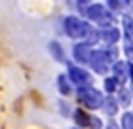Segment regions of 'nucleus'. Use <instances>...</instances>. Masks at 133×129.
<instances>
[{"instance_id":"nucleus-3","label":"nucleus","mask_w":133,"mask_h":129,"mask_svg":"<svg viewBox=\"0 0 133 129\" xmlns=\"http://www.w3.org/2000/svg\"><path fill=\"white\" fill-rule=\"evenodd\" d=\"M85 16L89 17L91 21H95V23H100L104 27H112V13H110L108 8H104L102 4H91V6H87Z\"/></svg>"},{"instance_id":"nucleus-6","label":"nucleus","mask_w":133,"mask_h":129,"mask_svg":"<svg viewBox=\"0 0 133 129\" xmlns=\"http://www.w3.org/2000/svg\"><path fill=\"white\" fill-rule=\"evenodd\" d=\"M91 54H93V50H91V46L87 43H79L73 46V58L79 64H87L91 60Z\"/></svg>"},{"instance_id":"nucleus-8","label":"nucleus","mask_w":133,"mask_h":129,"mask_svg":"<svg viewBox=\"0 0 133 129\" xmlns=\"http://www.w3.org/2000/svg\"><path fill=\"white\" fill-rule=\"evenodd\" d=\"M112 71H114V77L118 79V83H123L127 79V71H129V67H127V64L123 62V60H120V62H114Z\"/></svg>"},{"instance_id":"nucleus-19","label":"nucleus","mask_w":133,"mask_h":129,"mask_svg":"<svg viewBox=\"0 0 133 129\" xmlns=\"http://www.w3.org/2000/svg\"><path fill=\"white\" fill-rule=\"evenodd\" d=\"M123 52H125V54H127V58H129L131 62H133V44L129 43V40L123 44Z\"/></svg>"},{"instance_id":"nucleus-26","label":"nucleus","mask_w":133,"mask_h":129,"mask_svg":"<svg viewBox=\"0 0 133 129\" xmlns=\"http://www.w3.org/2000/svg\"><path fill=\"white\" fill-rule=\"evenodd\" d=\"M73 129H77V127H73Z\"/></svg>"},{"instance_id":"nucleus-1","label":"nucleus","mask_w":133,"mask_h":129,"mask_svg":"<svg viewBox=\"0 0 133 129\" xmlns=\"http://www.w3.org/2000/svg\"><path fill=\"white\" fill-rule=\"evenodd\" d=\"M89 29L91 27L75 16H68L66 19H64V31H66V35L70 37V39H75V40L85 39L87 33H89Z\"/></svg>"},{"instance_id":"nucleus-17","label":"nucleus","mask_w":133,"mask_h":129,"mask_svg":"<svg viewBox=\"0 0 133 129\" xmlns=\"http://www.w3.org/2000/svg\"><path fill=\"white\" fill-rule=\"evenodd\" d=\"M122 129H133V112H125V114H123Z\"/></svg>"},{"instance_id":"nucleus-11","label":"nucleus","mask_w":133,"mask_h":129,"mask_svg":"<svg viewBox=\"0 0 133 129\" xmlns=\"http://www.w3.org/2000/svg\"><path fill=\"white\" fill-rule=\"evenodd\" d=\"M102 108H104V112H106L108 116H114V114L118 112V100L112 98V96H108V98H104Z\"/></svg>"},{"instance_id":"nucleus-10","label":"nucleus","mask_w":133,"mask_h":129,"mask_svg":"<svg viewBox=\"0 0 133 129\" xmlns=\"http://www.w3.org/2000/svg\"><path fill=\"white\" fill-rule=\"evenodd\" d=\"M73 118H75V123L79 127H87V125H89V121H91V116L87 112H83L81 108H77L75 112H73Z\"/></svg>"},{"instance_id":"nucleus-21","label":"nucleus","mask_w":133,"mask_h":129,"mask_svg":"<svg viewBox=\"0 0 133 129\" xmlns=\"http://www.w3.org/2000/svg\"><path fill=\"white\" fill-rule=\"evenodd\" d=\"M106 129H120L116 125V121H112V119H108V125H106Z\"/></svg>"},{"instance_id":"nucleus-5","label":"nucleus","mask_w":133,"mask_h":129,"mask_svg":"<svg viewBox=\"0 0 133 129\" xmlns=\"http://www.w3.org/2000/svg\"><path fill=\"white\" fill-rule=\"evenodd\" d=\"M68 79H70L73 85H77V89H79V87H91V75L83 67L70 66V70H68Z\"/></svg>"},{"instance_id":"nucleus-22","label":"nucleus","mask_w":133,"mask_h":129,"mask_svg":"<svg viewBox=\"0 0 133 129\" xmlns=\"http://www.w3.org/2000/svg\"><path fill=\"white\" fill-rule=\"evenodd\" d=\"M127 67H129V71H127V77H131V81H133V62L127 64Z\"/></svg>"},{"instance_id":"nucleus-27","label":"nucleus","mask_w":133,"mask_h":129,"mask_svg":"<svg viewBox=\"0 0 133 129\" xmlns=\"http://www.w3.org/2000/svg\"><path fill=\"white\" fill-rule=\"evenodd\" d=\"M131 93H133V91H131Z\"/></svg>"},{"instance_id":"nucleus-18","label":"nucleus","mask_w":133,"mask_h":129,"mask_svg":"<svg viewBox=\"0 0 133 129\" xmlns=\"http://www.w3.org/2000/svg\"><path fill=\"white\" fill-rule=\"evenodd\" d=\"M108 2V8L110 10H114V12H120L125 4H123V0H106Z\"/></svg>"},{"instance_id":"nucleus-13","label":"nucleus","mask_w":133,"mask_h":129,"mask_svg":"<svg viewBox=\"0 0 133 129\" xmlns=\"http://www.w3.org/2000/svg\"><path fill=\"white\" fill-rule=\"evenodd\" d=\"M58 91L62 94H70L71 93V87H70V79L66 75H60L58 77Z\"/></svg>"},{"instance_id":"nucleus-20","label":"nucleus","mask_w":133,"mask_h":129,"mask_svg":"<svg viewBox=\"0 0 133 129\" xmlns=\"http://www.w3.org/2000/svg\"><path fill=\"white\" fill-rule=\"evenodd\" d=\"M89 127H91V129H100V127H102V123H100V119H98V118H91Z\"/></svg>"},{"instance_id":"nucleus-4","label":"nucleus","mask_w":133,"mask_h":129,"mask_svg":"<svg viewBox=\"0 0 133 129\" xmlns=\"http://www.w3.org/2000/svg\"><path fill=\"white\" fill-rule=\"evenodd\" d=\"M89 64H91V67H93V70L97 71V73L104 75V73H108V64H110V58L106 56V52H104V50H93Z\"/></svg>"},{"instance_id":"nucleus-2","label":"nucleus","mask_w":133,"mask_h":129,"mask_svg":"<svg viewBox=\"0 0 133 129\" xmlns=\"http://www.w3.org/2000/svg\"><path fill=\"white\" fill-rule=\"evenodd\" d=\"M77 98H79L81 104H85L87 108H100L104 102V96L98 93L97 89H93V87H79L77 89Z\"/></svg>"},{"instance_id":"nucleus-12","label":"nucleus","mask_w":133,"mask_h":129,"mask_svg":"<svg viewBox=\"0 0 133 129\" xmlns=\"http://www.w3.org/2000/svg\"><path fill=\"white\" fill-rule=\"evenodd\" d=\"M48 50L50 52H52V56L58 60V62H64V60H66V56H64V50H62V46L58 43H50L48 44Z\"/></svg>"},{"instance_id":"nucleus-15","label":"nucleus","mask_w":133,"mask_h":129,"mask_svg":"<svg viewBox=\"0 0 133 129\" xmlns=\"http://www.w3.org/2000/svg\"><path fill=\"white\" fill-rule=\"evenodd\" d=\"M131 102V94L127 93L125 89H120V93H118V104H122V106H129Z\"/></svg>"},{"instance_id":"nucleus-14","label":"nucleus","mask_w":133,"mask_h":129,"mask_svg":"<svg viewBox=\"0 0 133 129\" xmlns=\"http://www.w3.org/2000/svg\"><path fill=\"white\" fill-rule=\"evenodd\" d=\"M85 39H87V44H89V46H93V44H97V43H98V39H100V33H98L97 29H93V27H91Z\"/></svg>"},{"instance_id":"nucleus-7","label":"nucleus","mask_w":133,"mask_h":129,"mask_svg":"<svg viewBox=\"0 0 133 129\" xmlns=\"http://www.w3.org/2000/svg\"><path fill=\"white\" fill-rule=\"evenodd\" d=\"M100 39L106 44L114 46V44L120 40V31H118L116 27H104V31H100Z\"/></svg>"},{"instance_id":"nucleus-16","label":"nucleus","mask_w":133,"mask_h":129,"mask_svg":"<svg viewBox=\"0 0 133 129\" xmlns=\"http://www.w3.org/2000/svg\"><path fill=\"white\" fill-rule=\"evenodd\" d=\"M104 89H106V93L118 91V79L116 77H106V79H104Z\"/></svg>"},{"instance_id":"nucleus-9","label":"nucleus","mask_w":133,"mask_h":129,"mask_svg":"<svg viewBox=\"0 0 133 129\" xmlns=\"http://www.w3.org/2000/svg\"><path fill=\"white\" fill-rule=\"evenodd\" d=\"M122 23H123V33H125L127 40L133 44V17L131 16H123L122 17Z\"/></svg>"},{"instance_id":"nucleus-24","label":"nucleus","mask_w":133,"mask_h":129,"mask_svg":"<svg viewBox=\"0 0 133 129\" xmlns=\"http://www.w3.org/2000/svg\"><path fill=\"white\" fill-rule=\"evenodd\" d=\"M79 4H87V2H91V0H77Z\"/></svg>"},{"instance_id":"nucleus-23","label":"nucleus","mask_w":133,"mask_h":129,"mask_svg":"<svg viewBox=\"0 0 133 129\" xmlns=\"http://www.w3.org/2000/svg\"><path fill=\"white\" fill-rule=\"evenodd\" d=\"M60 110L64 114H68V102H60Z\"/></svg>"},{"instance_id":"nucleus-25","label":"nucleus","mask_w":133,"mask_h":129,"mask_svg":"<svg viewBox=\"0 0 133 129\" xmlns=\"http://www.w3.org/2000/svg\"><path fill=\"white\" fill-rule=\"evenodd\" d=\"M133 2V0H123V4H131Z\"/></svg>"}]
</instances>
